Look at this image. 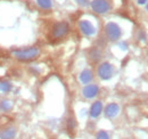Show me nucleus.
I'll return each instance as SVG.
<instances>
[{
	"mask_svg": "<svg viewBox=\"0 0 148 139\" xmlns=\"http://www.w3.org/2000/svg\"><path fill=\"white\" fill-rule=\"evenodd\" d=\"M96 139H111V137H110V135H108L107 131H105V130H100V131L97 132Z\"/></svg>",
	"mask_w": 148,
	"mask_h": 139,
	"instance_id": "4468645a",
	"label": "nucleus"
},
{
	"mask_svg": "<svg viewBox=\"0 0 148 139\" xmlns=\"http://www.w3.org/2000/svg\"><path fill=\"white\" fill-rule=\"evenodd\" d=\"M79 26H80L81 32H82L83 34L88 35V36L93 35L95 33H96V29H95V26H93L89 21H81Z\"/></svg>",
	"mask_w": 148,
	"mask_h": 139,
	"instance_id": "0eeeda50",
	"label": "nucleus"
},
{
	"mask_svg": "<svg viewBox=\"0 0 148 139\" xmlns=\"http://www.w3.org/2000/svg\"><path fill=\"white\" fill-rule=\"evenodd\" d=\"M90 58H91L92 61H98V59L100 58V52H98L97 49H96V50H92L91 54H90Z\"/></svg>",
	"mask_w": 148,
	"mask_h": 139,
	"instance_id": "dca6fc26",
	"label": "nucleus"
},
{
	"mask_svg": "<svg viewBox=\"0 0 148 139\" xmlns=\"http://www.w3.org/2000/svg\"><path fill=\"white\" fill-rule=\"evenodd\" d=\"M147 10H148V2H147Z\"/></svg>",
	"mask_w": 148,
	"mask_h": 139,
	"instance_id": "6ab92c4d",
	"label": "nucleus"
},
{
	"mask_svg": "<svg viewBox=\"0 0 148 139\" xmlns=\"http://www.w3.org/2000/svg\"><path fill=\"white\" fill-rule=\"evenodd\" d=\"M106 118L108 119H113L115 118L119 113H120V106L115 103H112V104H108L106 107H105V111H104Z\"/></svg>",
	"mask_w": 148,
	"mask_h": 139,
	"instance_id": "6e6552de",
	"label": "nucleus"
},
{
	"mask_svg": "<svg viewBox=\"0 0 148 139\" xmlns=\"http://www.w3.org/2000/svg\"><path fill=\"white\" fill-rule=\"evenodd\" d=\"M99 92V87L97 85H87L82 90V95L87 99H92Z\"/></svg>",
	"mask_w": 148,
	"mask_h": 139,
	"instance_id": "423d86ee",
	"label": "nucleus"
},
{
	"mask_svg": "<svg viewBox=\"0 0 148 139\" xmlns=\"http://www.w3.org/2000/svg\"><path fill=\"white\" fill-rule=\"evenodd\" d=\"M16 135L17 130L14 127H8L0 131V139H15Z\"/></svg>",
	"mask_w": 148,
	"mask_h": 139,
	"instance_id": "1a4fd4ad",
	"label": "nucleus"
},
{
	"mask_svg": "<svg viewBox=\"0 0 148 139\" xmlns=\"http://www.w3.org/2000/svg\"><path fill=\"white\" fill-rule=\"evenodd\" d=\"M77 2H79V5H81V6H87L88 5V0H76Z\"/></svg>",
	"mask_w": 148,
	"mask_h": 139,
	"instance_id": "f3484780",
	"label": "nucleus"
},
{
	"mask_svg": "<svg viewBox=\"0 0 148 139\" xmlns=\"http://www.w3.org/2000/svg\"><path fill=\"white\" fill-rule=\"evenodd\" d=\"M91 7L98 14H105L111 9V6L106 0H93L91 2Z\"/></svg>",
	"mask_w": 148,
	"mask_h": 139,
	"instance_id": "39448f33",
	"label": "nucleus"
},
{
	"mask_svg": "<svg viewBox=\"0 0 148 139\" xmlns=\"http://www.w3.org/2000/svg\"><path fill=\"white\" fill-rule=\"evenodd\" d=\"M147 2V0H138V3L139 5H145Z\"/></svg>",
	"mask_w": 148,
	"mask_h": 139,
	"instance_id": "a211bd4d",
	"label": "nucleus"
},
{
	"mask_svg": "<svg viewBox=\"0 0 148 139\" xmlns=\"http://www.w3.org/2000/svg\"><path fill=\"white\" fill-rule=\"evenodd\" d=\"M10 89H12V85L9 82H7V81H1L0 82V90L2 92H8Z\"/></svg>",
	"mask_w": 148,
	"mask_h": 139,
	"instance_id": "ddd939ff",
	"label": "nucleus"
},
{
	"mask_svg": "<svg viewBox=\"0 0 148 139\" xmlns=\"http://www.w3.org/2000/svg\"><path fill=\"white\" fill-rule=\"evenodd\" d=\"M69 31H70L69 24L66 22H59L54 25V28L51 30V35L55 39H62L69 33Z\"/></svg>",
	"mask_w": 148,
	"mask_h": 139,
	"instance_id": "7ed1b4c3",
	"label": "nucleus"
},
{
	"mask_svg": "<svg viewBox=\"0 0 148 139\" xmlns=\"http://www.w3.org/2000/svg\"><path fill=\"white\" fill-rule=\"evenodd\" d=\"M79 79H80V81H81L82 83H84V85H88L90 81H92V79H93L92 72H91L90 70H88V69L83 70V71L81 72V74H80Z\"/></svg>",
	"mask_w": 148,
	"mask_h": 139,
	"instance_id": "9b49d317",
	"label": "nucleus"
},
{
	"mask_svg": "<svg viewBox=\"0 0 148 139\" xmlns=\"http://www.w3.org/2000/svg\"><path fill=\"white\" fill-rule=\"evenodd\" d=\"M38 3L41 8L43 9H49L51 8V0H38Z\"/></svg>",
	"mask_w": 148,
	"mask_h": 139,
	"instance_id": "f8f14e48",
	"label": "nucleus"
},
{
	"mask_svg": "<svg viewBox=\"0 0 148 139\" xmlns=\"http://www.w3.org/2000/svg\"><path fill=\"white\" fill-rule=\"evenodd\" d=\"M101 112H103V103L98 100V102H95V103L91 105L89 115H90V118L96 119V118H98V116L101 114Z\"/></svg>",
	"mask_w": 148,
	"mask_h": 139,
	"instance_id": "9d476101",
	"label": "nucleus"
},
{
	"mask_svg": "<svg viewBox=\"0 0 148 139\" xmlns=\"http://www.w3.org/2000/svg\"><path fill=\"white\" fill-rule=\"evenodd\" d=\"M98 75L100 79L103 80H108L113 76V73H114V67L113 65L110 64L108 62H105V63H101L99 66H98Z\"/></svg>",
	"mask_w": 148,
	"mask_h": 139,
	"instance_id": "20e7f679",
	"label": "nucleus"
},
{
	"mask_svg": "<svg viewBox=\"0 0 148 139\" xmlns=\"http://www.w3.org/2000/svg\"><path fill=\"white\" fill-rule=\"evenodd\" d=\"M14 56L19 59V61H24V62H27V61H32V59H36L40 50L37 47H32V48H26V49H21V50H16V52H13Z\"/></svg>",
	"mask_w": 148,
	"mask_h": 139,
	"instance_id": "f257e3e1",
	"label": "nucleus"
},
{
	"mask_svg": "<svg viewBox=\"0 0 148 139\" xmlns=\"http://www.w3.org/2000/svg\"><path fill=\"white\" fill-rule=\"evenodd\" d=\"M0 107H1L2 111H8V109H10L12 104H10V102H8V100H3V102L1 103V105H0Z\"/></svg>",
	"mask_w": 148,
	"mask_h": 139,
	"instance_id": "2eb2a0df",
	"label": "nucleus"
},
{
	"mask_svg": "<svg viewBox=\"0 0 148 139\" xmlns=\"http://www.w3.org/2000/svg\"><path fill=\"white\" fill-rule=\"evenodd\" d=\"M105 32H106L107 38H108L111 41H116V40H119V39L121 38V35H122V30H121V28H120L116 23H113V22L108 23V24L106 25Z\"/></svg>",
	"mask_w": 148,
	"mask_h": 139,
	"instance_id": "f03ea898",
	"label": "nucleus"
}]
</instances>
